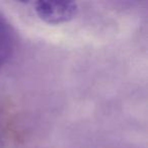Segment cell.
Here are the masks:
<instances>
[{"label":"cell","mask_w":148,"mask_h":148,"mask_svg":"<svg viewBox=\"0 0 148 148\" xmlns=\"http://www.w3.org/2000/svg\"><path fill=\"white\" fill-rule=\"evenodd\" d=\"M15 46V36L9 23L0 14V67L11 57Z\"/></svg>","instance_id":"2"},{"label":"cell","mask_w":148,"mask_h":148,"mask_svg":"<svg viewBox=\"0 0 148 148\" xmlns=\"http://www.w3.org/2000/svg\"><path fill=\"white\" fill-rule=\"evenodd\" d=\"M35 11L45 23L58 25L73 18L77 12V5L74 2L40 1L35 4Z\"/></svg>","instance_id":"1"}]
</instances>
